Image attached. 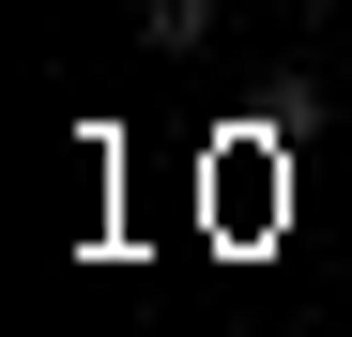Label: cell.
I'll return each mask as SVG.
<instances>
[{
	"instance_id": "cell-1",
	"label": "cell",
	"mask_w": 352,
	"mask_h": 337,
	"mask_svg": "<svg viewBox=\"0 0 352 337\" xmlns=\"http://www.w3.org/2000/svg\"><path fill=\"white\" fill-rule=\"evenodd\" d=\"M138 46H168V62H184V46H214V0H138Z\"/></svg>"
}]
</instances>
